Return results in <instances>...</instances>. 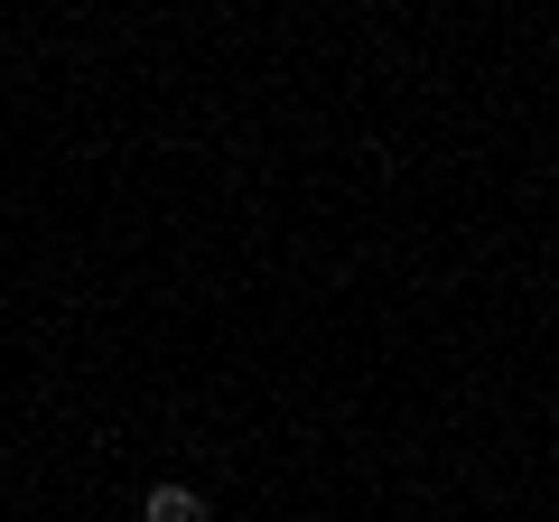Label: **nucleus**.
Listing matches in <instances>:
<instances>
[{
	"mask_svg": "<svg viewBox=\"0 0 559 522\" xmlns=\"http://www.w3.org/2000/svg\"><path fill=\"white\" fill-rule=\"evenodd\" d=\"M140 522H205V495H197V485H150Z\"/></svg>",
	"mask_w": 559,
	"mask_h": 522,
	"instance_id": "f257e3e1",
	"label": "nucleus"
}]
</instances>
